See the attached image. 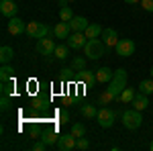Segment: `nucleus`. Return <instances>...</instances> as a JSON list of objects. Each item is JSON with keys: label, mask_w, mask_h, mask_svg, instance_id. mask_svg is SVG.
Instances as JSON below:
<instances>
[{"label": "nucleus", "mask_w": 153, "mask_h": 151, "mask_svg": "<svg viewBox=\"0 0 153 151\" xmlns=\"http://www.w3.org/2000/svg\"><path fill=\"white\" fill-rule=\"evenodd\" d=\"M117 55L118 57H131L135 53V41L133 39H118L117 43Z\"/></svg>", "instance_id": "obj_7"}, {"label": "nucleus", "mask_w": 153, "mask_h": 151, "mask_svg": "<svg viewBox=\"0 0 153 151\" xmlns=\"http://www.w3.org/2000/svg\"><path fill=\"white\" fill-rule=\"evenodd\" d=\"M41 139L45 141L47 145H55L57 139H59V135H57V133H53V131H45V133L41 135Z\"/></svg>", "instance_id": "obj_25"}, {"label": "nucleus", "mask_w": 153, "mask_h": 151, "mask_svg": "<svg viewBox=\"0 0 153 151\" xmlns=\"http://www.w3.org/2000/svg\"><path fill=\"white\" fill-rule=\"evenodd\" d=\"M68 53H70V45H57L55 51H53V55H55L57 59H65Z\"/></svg>", "instance_id": "obj_26"}, {"label": "nucleus", "mask_w": 153, "mask_h": 151, "mask_svg": "<svg viewBox=\"0 0 153 151\" xmlns=\"http://www.w3.org/2000/svg\"><path fill=\"white\" fill-rule=\"evenodd\" d=\"M127 80H129V76H127V70L125 68H118L117 71H114V78L108 82V92L112 94V98L114 100H118V96H120V92L127 88Z\"/></svg>", "instance_id": "obj_1"}, {"label": "nucleus", "mask_w": 153, "mask_h": 151, "mask_svg": "<svg viewBox=\"0 0 153 151\" xmlns=\"http://www.w3.org/2000/svg\"><path fill=\"white\" fill-rule=\"evenodd\" d=\"M76 149H82V151L90 149V141L86 139V137H78V145H76Z\"/></svg>", "instance_id": "obj_32"}, {"label": "nucleus", "mask_w": 153, "mask_h": 151, "mask_svg": "<svg viewBox=\"0 0 153 151\" xmlns=\"http://www.w3.org/2000/svg\"><path fill=\"white\" fill-rule=\"evenodd\" d=\"M127 4H137V2H141V0H125Z\"/></svg>", "instance_id": "obj_36"}, {"label": "nucleus", "mask_w": 153, "mask_h": 151, "mask_svg": "<svg viewBox=\"0 0 153 151\" xmlns=\"http://www.w3.org/2000/svg\"><path fill=\"white\" fill-rule=\"evenodd\" d=\"M55 41L53 39H49V37H43V39H37V53L39 55H51L53 51H55Z\"/></svg>", "instance_id": "obj_8"}, {"label": "nucleus", "mask_w": 153, "mask_h": 151, "mask_svg": "<svg viewBox=\"0 0 153 151\" xmlns=\"http://www.w3.org/2000/svg\"><path fill=\"white\" fill-rule=\"evenodd\" d=\"M16 10H19V6L14 0H0V14L2 16L12 19V16H16Z\"/></svg>", "instance_id": "obj_10"}, {"label": "nucleus", "mask_w": 153, "mask_h": 151, "mask_svg": "<svg viewBox=\"0 0 153 151\" xmlns=\"http://www.w3.org/2000/svg\"><path fill=\"white\" fill-rule=\"evenodd\" d=\"M27 35L33 39H43L49 35V27L39 21H31V23H27Z\"/></svg>", "instance_id": "obj_4"}, {"label": "nucleus", "mask_w": 153, "mask_h": 151, "mask_svg": "<svg viewBox=\"0 0 153 151\" xmlns=\"http://www.w3.org/2000/svg\"><path fill=\"white\" fill-rule=\"evenodd\" d=\"M12 68L8 63H2V68H0V82H6V80H12Z\"/></svg>", "instance_id": "obj_24"}, {"label": "nucleus", "mask_w": 153, "mask_h": 151, "mask_svg": "<svg viewBox=\"0 0 153 151\" xmlns=\"http://www.w3.org/2000/svg\"><path fill=\"white\" fill-rule=\"evenodd\" d=\"M112 100H114V98H112V94L108 92V90H104V92H102L100 96H98V102H96V104H102V106H106V104H110Z\"/></svg>", "instance_id": "obj_27"}, {"label": "nucleus", "mask_w": 153, "mask_h": 151, "mask_svg": "<svg viewBox=\"0 0 153 151\" xmlns=\"http://www.w3.org/2000/svg\"><path fill=\"white\" fill-rule=\"evenodd\" d=\"M76 145H78V137L71 135V133L59 135L57 143H55V147H57L59 151H71V149H76Z\"/></svg>", "instance_id": "obj_6"}, {"label": "nucleus", "mask_w": 153, "mask_h": 151, "mask_svg": "<svg viewBox=\"0 0 153 151\" xmlns=\"http://www.w3.org/2000/svg\"><path fill=\"white\" fill-rule=\"evenodd\" d=\"M88 25H90V21L86 16H74L70 21V29H71V33H84L88 29Z\"/></svg>", "instance_id": "obj_12"}, {"label": "nucleus", "mask_w": 153, "mask_h": 151, "mask_svg": "<svg viewBox=\"0 0 153 151\" xmlns=\"http://www.w3.org/2000/svg\"><path fill=\"white\" fill-rule=\"evenodd\" d=\"M6 29H8V33L10 35H23V33H27V23H25L23 19H19V16H12V19H8V25H6Z\"/></svg>", "instance_id": "obj_9"}, {"label": "nucleus", "mask_w": 153, "mask_h": 151, "mask_svg": "<svg viewBox=\"0 0 153 151\" xmlns=\"http://www.w3.org/2000/svg\"><path fill=\"white\" fill-rule=\"evenodd\" d=\"M112 78H114V71H110V68H100V70H96V82H98V84H108Z\"/></svg>", "instance_id": "obj_17"}, {"label": "nucleus", "mask_w": 153, "mask_h": 151, "mask_svg": "<svg viewBox=\"0 0 153 151\" xmlns=\"http://www.w3.org/2000/svg\"><path fill=\"white\" fill-rule=\"evenodd\" d=\"M133 108H137V110H145L147 106H149V98H147V94H143V92H139V94H135V98H133Z\"/></svg>", "instance_id": "obj_15"}, {"label": "nucleus", "mask_w": 153, "mask_h": 151, "mask_svg": "<svg viewBox=\"0 0 153 151\" xmlns=\"http://www.w3.org/2000/svg\"><path fill=\"white\" fill-rule=\"evenodd\" d=\"M104 51H106V45H104L102 39H88V43H86V47H84L86 59H92V61L100 59L102 55H104Z\"/></svg>", "instance_id": "obj_2"}, {"label": "nucleus", "mask_w": 153, "mask_h": 151, "mask_svg": "<svg viewBox=\"0 0 153 151\" xmlns=\"http://www.w3.org/2000/svg\"><path fill=\"white\" fill-rule=\"evenodd\" d=\"M78 80L84 82L86 88H92L94 82H96V74H94V71H90V70H82L80 74H78Z\"/></svg>", "instance_id": "obj_16"}, {"label": "nucleus", "mask_w": 153, "mask_h": 151, "mask_svg": "<svg viewBox=\"0 0 153 151\" xmlns=\"http://www.w3.org/2000/svg\"><path fill=\"white\" fill-rule=\"evenodd\" d=\"M0 108H2V110H8V108H10V96H2V100H0Z\"/></svg>", "instance_id": "obj_33"}, {"label": "nucleus", "mask_w": 153, "mask_h": 151, "mask_svg": "<svg viewBox=\"0 0 153 151\" xmlns=\"http://www.w3.org/2000/svg\"><path fill=\"white\" fill-rule=\"evenodd\" d=\"M76 14H74V10H71V6H59V21H65V23H70L71 19H74Z\"/></svg>", "instance_id": "obj_21"}, {"label": "nucleus", "mask_w": 153, "mask_h": 151, "mask_svg": "<svg viewBox=\"0 0 153 151\" xmlns=\"http://www.w3.org/2000/svg\"><path fill=\"white\" fill-rule=\"evenodd\" d=\"M71 135L84 137V135H86V127H84L82 123H74V125H71Z\"/></svg>", "instance_id": "obj_30"}, {"label": "nucleus", "mask_w": 153, "mask_h": 151, "mask_svg": "<svg viewBox=\"0 0 153 151\" xmlns=\"http://www.w3.org/2000/svg\"><path fill=\"white\" fill-rule=\"evenodd\" d=\"M123 125H125V129H129V131H137V129L143 125L141 110H137V108L125 110V112H123Z\"/></svg>", "instance_id": "obj_3"}, {"label": "nucleus", "mask_w": 153, "mask_h": 151, "mask_svg": "<svg viewBox=\"0 0 153 151\" xmlns=\"http://www.w3.org/2000/svg\"><path fill=\"white\" fill-rule=\"evenodd\" d=\"M68 2H74V0H68Z\"/></svg>", "instance_id": "obj_39"}, {"label": "nucleus", "mask_w": 153, "mask_h": 151, "mask_svg": "<svg viewBox=\"0 0 153 151\" xmlns=\"http://www.w3.org/2000/svg\"><path fill=\"white\" fill-rule=\"evenodd\" d=\"M71 70H78V71L86 70V59L84 57H74L71 59Z\"/></svg>", "instance_id": "obj_29"}, {"label": "nucleus", "mask_w": 153, "mask_h": 151, "mask_svg": "<svg viewBox=\"0 0 153 151\" xmlns=\"http://www.w3.org/2000/svg\"><path fill=\"white\" fill-rule=\"evenodd\" d=\"M102 41H104L106 47H117V43H118L117 29H104L102 31Z\"/></svg>", "instance_id": "obj_13"}, {"label": "nucleus", "mask_w": 153, "mask_h": 151, "mask_svg": "<svg viewBox=\"0 0 153 151\" xmlns=\"http://www.w3.org/2000/svg\"><path fill=\"white\" fill-rule=\"evenodd\" d=\"M139 92L151 96L153 94V78H149V80H141V84H139Z\"/></svg>", "instance_id": "obj_23"}, {"label": "nucleus", "mask_w": 153, "mask_h": 151, "mask_svg": "<svg viewBox=\"0 0 153 151\" xmlns=\"http://www.w3.org/2000/svg\"><path fill=\"white\" fill-rule=\"evenodd\" d=\"M80 112H82L84 118H96L98 108H96V104H82L80 106Z\"/></svg>", "instance_id": "obj_19"}, {"label": "nucleus", "mask_w": 153, "mask_h": 151, "mask_svg": "<svg viewBox=\"0 0 153 151\" xmlns=\"http://www.w3.org/2000/svg\"><path fill=\"white\" fill-rule=\"evenodd\" d=\"M12 92H14V80L2 82V96H10Z\"/></svg>", "instance_id": "obj_28"}, {"label": "nucleus", "mask_w": 153, "mask_h": 151, "mask_svg": "<svg viewBox=\"0 0 153 151\" xmlns=\"http://www.w3.org/2000/svg\"><path fill=\"white\" fill-rule=\"evenodd\" d=\"M143 8L147 12H153V0H143Z\"/></svg>", "instance_id": "obj_35"}, {"label": "nucleus", "mask_w": 153, "mask_h": 151, "mask_svg": "<svg viewBox=\"0 0 153 151\" xmlns=\"http://www.w3.org/2000/svg\"><path fill=\"white\" fill-rule=\"evenodd\" d=\"M57 123H61V125L70 123V115H68V110H65V108H61V110H57Z\"/></svg>", "instance_id": "obj_31"}, {"label": "nucleus", "mask_w": 153, "mask_h": 151, "mask_svg": "<svg viewBox=\"0 0 153 151\" xmlns=\"http://www.w3.org/2000/svg\"><path fill=\"white\" fill-rule=\"evenodd\" d=\"M45 147H47V143L41 139V141H37L35 145H33V151H45Z\"/></svg>", "instance_id": "obj_34"}, {"label": "nucleus", "mask_w": 153, "mask_h": 151, "mask_svg": "<svg viewBox=\"0 0 153 151\" xmlns=\"http://www.w3.org/2000/svg\"><path fill=\"white\" fill-rule=\"evenodd\" d=\"M96 121L102 129H110L114 125V112L108 108V106H100L98 108V115H96Z\"/></svg>", "instance_id": "obj_5"}, {"label": "nucleus", "mask_w": 153, "mask_h": 151, "mask_svg": "<svg viewBox=\"0 0 153 151\" xmlns=\"http://www.w3.org/2000/svg\"><path fill=\"white\" fill-rule=\"evenodd\" d=\"M151 78H153V68H151Z\"/></svg>", "instance_id": "obj_38"}, {"label": "nucleus", "mask_w": 153, "mask_h": 151, "mask_svg": "<svg viewBox=\"0 0 153 151\" xmlns=\"http://www.w3.org/2000/svg\"><path fill=\"white\" fill-rule=\"evenodd\" d=\"M149 149H151V151H153V141H151V145H149Z\"/></svg>", "instance_id": "obj_37"}, {"label": "nucleus", "mask_w": 153, "mask_h": 151, "mask_svg": "<svg viewBox=\"0 0 153 151\" xmlns=\"http://www.w3.org/2000/svg\"><path fill=\"white\" fill-rule=\"evenodd\" d=\"M71 33L70 29V23H65V21H59L57 25H55V29H53V35H55V39H68Z\"/></svg>", "instance_id": "obj_14"}, {"label": "nucleus", "mask_w": 153, "mask_h": 151, "mask_svg": "<svg viewBox=\"0 0 153 151\" xmlns=\"http://www.w3.org/2000/svg\"><path fill=\"white\" fill-rule=\"evenodd\" d=\"M135 94H137V92H135V88H129V86H127V88H125V90L120 92L118 100H120V102H125V104H129V102H133Z\"/></svg>", "instance_id": "obj_22"}, {"label": "nucleus", "mask_w": 153, "mask_h": 151, "mask_svg": "<svg viewBox=\"0 0 153 151\" xmlns=\"http://www.w3.org/2000/svg\"><path fill=\"white\" fill-rule=\"evenodd\" d=\"M12 57H14V49L8 45H2V49H0V61L8 63V61H12Z\"/></svg>", "instance_id": "obj_20"}, {"label": "nucleus", "mask_w": 153, "mask_h": 151, "mask_svg": "<svg viewBox=\"0 0 153 151\" xmlns=\"http://www.w3.org/2000/svg\"><path fill=\"white\" fill-rule=\"evenodd\" d=\"M102 31H104V29H102L98 23H90V25H88V29L84 31V35L88 37V39H98V37L102 35Z\"/></svg>", "instance_id": "obj_18"}, {"label": "nucleus", "mask_w": 153, "mask_h": 151, "mask_svg": "<svg viewBox=\"0 0 153 151\" xmlns=\"http://www.w3.org/2000/svg\"><path fill=\"white\" fill-rule=\"evenodd\" d=\"M86 43H88V37L84 35V33H71V35L68 37V45H70V49H84Z\"/></svg>", "instance_id": "obj_11"}]
</instances>
